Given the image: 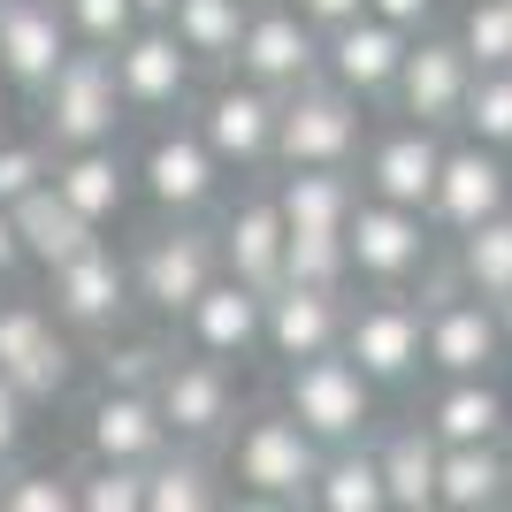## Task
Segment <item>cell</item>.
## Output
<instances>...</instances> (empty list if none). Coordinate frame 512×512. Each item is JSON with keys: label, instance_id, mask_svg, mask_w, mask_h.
<instances>
[{"label": "cell", "instance_id": "obj_26", "mask_svg": "<svg viewBox=\"0 0 512 512\" xmlns=\"http://www.w3.org/2000/svg\"><path fill=\"white\" fill-rule=\"evenodd\" d=\"M8 222H16V245L39 260V268H62L69 253H85V245H92V222L69 207L62 192H54V176H46L39 192L16 199V207H8Z\"/></svg>", "mask_w": 512, "mask_h": 512}, {"label": "cell", "instance_id": "obj_2", "mask_svg": "<svg viewBox=\"0 0 512 512\" xmlns=\"http://www.w3.org/2000/svg\"><path fill=\"white\" fill-rule=\"evenodd\" d=\"M291 421H299L321 451L360 444L367 421H375V383L344 360L337 344H329V352H306V360H291Z\"/></svg>", "mask_w": 512, "mask_h": 512}, {"label": "cell", "instance_id": "obj_32", "mask_svg": "<svg viewBox=\"0 0 512 512\" xmlns=\"http://www.w3.org/2000/svg\"><path fill=\"white\" fill-rule=\"evenodd\" d=\"M283 222L291 230H344V214H352V176L344 169H291L276 192Z\"/></svg>", "mask_w": 512, "mask_h": 512}, {"label": "cell", "instance_id": "obj_27", "mask_svg": "<svg viewBox=\"0 0 512 512\" xmlns=\"http://www.w3.org/2000/svg\"><path fill=\"white\" fill-rule=\"evenodd\" d=\"M505 490H512V467L497 444H444L436 451V505L482 512V505H505Z\"/></svg>", "mask_w": 512, "mask_h": 512}, {"label": "cell", "instance_id": "obj_37", "mask_svg": "<svg viewBox=\"0 0 512 512\" xmlns=\"http://www.w3.org/2000/svg\"><path fill=\"white\" fill-rule=\"evenodd\" d=\"M459 46H467L474 69H505L512 62V0H474L467 23H459Z\"/></svg>", "mask_w": 512, "mask_h": 512}, {"label": "cell", "instance_id": "obj_30", "mask_svg": "<svg viewBox=\"0 0 512 512\" xmlns=\"http://www.w3.org/2000/svg\"><path fill=\"white\" fill-rule=\"evenodd\" d=\"M436 436L428 428H398L383 451H375V467H383V497L398 512H428L436 505Z\"/></svg>", "mask_w": 512, "mask_h": 512}, {"label": "cell", "instance_id": "obj_4", "mask_svg": "<svg viewBox=\"0 0 512 512\" xmlns=\"http://www.w3.org/2000/svg\"><path fill=\"white\" fill-rule=\"evenodd\" d=\"M230 474H237V490L268 497V505H299V497L314 490V474H321V444L291 413H260V421L237 436Z\"/></svg>", "mask_w": 512, "mask_h": 512}, {"label": "cell", "instance_id": "obj_3", "mask_svg": "<svg viewBox=\"0 0 512 512\" xmlns=\"http://www.w3.org/2000/svg\"><path fill=\"white\" fill-rule=\"evenodd\" d=\"M39 107H46V138L54 146H107L123 130V92H115V62L100 46L92 54H62V69L39 85Z\"/></svg>", "mask_w": 512, "mask_h": 512}, {"label": "cell", "instance_id": "obj_41", "mask_svg": "<svg viewBox=\"0 0 512 512\" xmlns=\"http://www.w3.org/2000/svg\"><path fill=\"white\" fill-rule=\"evenodd\" d=\"M46 176H54L46 146H0V207H16L23 192H39Z\"/></svg>", "mask_w": 512, "mask_h": 512}, {"label": "cell", "instance_id": "obj_8", "mask_svg": "<svg viewBox=\"0 0 512 512\" xmlns=\"http://www.w3.org/2000/svg\"><path fill=\"white\" fill-rule=\"evenodd\" d=\"M0 375H8L31 406H46V398L69 390V344L31 299H0Z\"/></svg>", "mask_w": 512, "mask_h": 512}, {"label": "cell", "instance_id": "obj_11", "mask_svg": "<svg viewBox=\"0 0 512 512\" xmlns=\"http://www.w3.org/2000/svg\"><path fill=\"white\" fill-rule=\"evenodd\" d=\"M237 69L268 92H291L321 69V31L299 16V8H260L245 16V39H237Z\"/></svg>", "mask_w": 512, "mask_h": 512}, {"label": "cell", "instance_id": "obj_15", "mask_svg": "<svg viewBox=\"0 0 512 512\" xmlns=\"http://www.w3.org/2000/svg\"><path fill=\"white\" fill-rule=\"evenodd\" d=\"M46 276H54V314L69 329H115L123 306H130V268L107 253L100 237H92L85 253H69L62 268H46Z\"/></svg>", "mask_w": 512, "mask_h": 512}, {"label": "cell", "instance_id": "obj_5", "mask_svg": "<svg viewBox=\"0 0 512 512\" xmlns=\"http://www.w3.org/2000/svg\"><path fill=\"white\" fill-rule=\"evenodd\" d=\"M344 260L367 283H406L428 268V214L421 207H390V199H352L344 214Z\"/></svg>", "mask_w": 512, "mask_h": 512}, {"label": "cell", "instance_id": "obj_1", "mask_svg": "<svg viewBox=\"0 0 512 512\" xmlns=\"http://www.w3.org/2000/svg\"><path fill=\"white\" fill-rule=\"evenodd\" d=\"M360 153V100L344 85H291L276 100V153L283 169H344Z\"/></svg>", "mask_w": 512, "mask_h": 512}, {"label": "cell", "instance_id": "obj_9", "mask_svg": "<svg viewBox=\"0 0 512 512\" xmlns=\"http://www.w3.org/2000/svg\"><path fill=\"white\" fill-rule=\"evenodd\" d=\"M505 161H497V146H482V138H467V146H444V161H436V184H428V222H444V230H474V222H490L497 207H505Z\"/></svg>", "mask_w": 512, "mask_h": 512}, {"label": "cell", "instance_id": "obj_20", "mask_svg": "<svg viewBox=\"0 0 512 512\" xmlns=\"http://www.w3.org/2000/svg\"><path fill=\"white\" fill-rule=\"evenodd\" d=\"M184 321H192V337H199L207 360H245L260 344V291L237 283V276H214L207 291L184 306Z\"/></svg>", "mask_w": 512, "mask_h": 512}, {"label": "cell", "instance_id": "obj_47", "mask_svg": "<svg viewBox=\"0 0 512 512\" xmlns=\"http://www.w3.org/2000/svg\"><path fill=\"white\" fill-rule=\"evenodd\" d=\"M130 8H138V23H169L176 0H130Z\"/></svg>", "mask_w": 512, "mask_h": 512}, {"label": "cell", "instance_id": "obj_48", "mask_svg": "<svg viewBox=\"0 0 512 512\" xmlns=\"http://www.w3.org/2000/svg\"><path fill=\"white\" fill-rule=\"evenodd\" d=\"M497 329H505V344H512V299H497Z\"/></svg>", "mask_w": 512, "mask_h": 512}, {"label": "cell", "instance_id": "obj_23", "mask_svg": "<svg viewBox=\"0 0 512 512\" xmlns=\"http://www.w3.org/2000/svg\"><path fill=\"white\" fill-rule=\"evenodd\" d=\"M214 253L230 268L237 283H253V291H276L283 283V207L276 199H245L230 214V230L214 237Z\"/></svg>", "mask_w": 512, "mask_h": 512}, {"label": "cell", "instance_id": "obj_44", "mask_svg": "<svg viewBox=\"0 0 512 512\" xmlns=\"http://www.w3.org/2000/svg\"><path fill=\"white\" fill-rule=\"evenodd\" d=\"M367 16L398 23V31H421V23L436 16V0H367Z\"/></svg>", "mask_w": 512, "mask_h": 512}, {"label": "cell", "instance_id": "obj_43", "mask_svg": "<svg viewBox=\"0 0 512 512\" xmlns=\"http://www.w3.org/2000/svg\"><path fill=\"white\" fill-rule=\"evenodd\" d=\"M23 428H31V398H23V390L0 375V467L23 451Z\"/></svg>", "mask_w": 512, "mask_h": 512}, {"label": "cell", "instance_id": "obj_34", "mask_svg": "<svg viewBox=\"0 0 512 512\" xmlns=\"http://www.w3.org/2000/svg\"><path fill=\"white\" fill-rule=\"evenodd\" d=\"M214 467L207 459H199V451H161V459H153L146 467V512H207L214 505Z\"/></svg>", "mask_w": 512, "mask_h": 512}, {"label": "cell", "instance_id": "obj_12", "mask_svg": "<svg viewBox=\"0 0 512 512\" xmlns=\"http://www.w3.org/2000/svg\"><path fill=\"white\" fill-rule=\"evenodd\" d=\"M467 85H474V62H467V46H459V39H421V46H406V62H398V77H390L398 107H406L413 123H428V130L459 123Z\"/></svg>", "mask_w": 512, "mask_h": 512}, {"label": "cell", "instance_id": "obj_49", "mask_svg": "<svg viewBox=\"0 0 512 512\" xmlns=\"http://www.w3.org/2000/svg\"><path fill=\"white\" fill-rule=\"evenodd\" d=\"M505 467H512V451H505Z\"/></svg>", "mask_w": 512, "mask_h": 512}, {"label": "cell", "instance_id": "obj_6", "mask_svg": "<svg viewBox=\"0 0 512 512\" xmlns=\"http://www.w3.org/2000/svg\"><path fill=\"white\" fill-rule=\"evenodd\" d=\"M107 62H115L123 107L169 115V107H184V92H192V54H184V39H176L169 23H138L123 46H107Z\"/></svg>", "mask_w": 512, "mask_h": 512}, {"label": "cell", "instance_id": "obj_13", "mask_svg": "<svg viewBox=\"0 0 512 512\" xmlns=\"http://www.w3.org/2000/svg\"><path fill=\"white\" fill-rule=\"evenodd\" d=\"M344 360L360 367L367 383H406L421 367V306L406 299H375L360 314H344Z\"/></svg>", "mask_w": 512, "mask_h": 512}, {"label": "cell", "instance_id": "obj_45", "mask_svg": "<svg viewBox=\"0 0 512 512\" xmlns=\"http://www.w3.org/2000/svg\"><path fill=\"white\" fill-rule=\"evenodd\" d=\"M299 16L314 23V31H337V23L367 16V0H299Z\"/></svg>", "mask_w": 512, "mask_h": 512}, {"label": "cell", "instance_id": "obj_29", "mask_svg": "<svg viewBox=\"0 0 512 512\" xmlns=\"http://www.w3.org/2000/svg\"><path fill=\"white\" fill-rule=\"evenodd\" d=\"M314 497L321 512H383L390 497H383V467H375V451H360V444H329L321 451V474H314Z\"/></svg>", "mask_w": 512, "mask_h": 512}, {"label": "cell", "instance_id": "obj_39", "mask_svg": "<svg viewBox=\"0 0 512 512\" xmlns=\"http://www.w3.org/2000/svg\"><path fill=\"white\" fill-rule=\"evenodd\" d=\"M62 8V23H69V39H85V46H123L130 31H138V8L130 0H54Z\"/></svg>", "mask_w": 512, "mask_h": 512}, {"label": "cell", "instance_id": "obj_25", "mask_svg": "<svg viewBox=\"0 0 512 512\" xmlns=\"http://www.w3.org/2000/svg\"><path fill=\"white\" fill-rule=\"evenodd\" d=\"M505 421H512V406H505V390H490V375H444L421 428L436 444H497Z\"/></svg>", "mask_w": 512, "mask_h": 512}, {"label": "cell", "instance_id": "obj_28", "mask_svg": "<svg viewBox=\"0 0 512 512\" xmlns=\"http://www.w3.org/2000/svg\"><path fill=\"white\" fill-rule=\"evenodd\" d=\"M54 192L69 199V207L85 214L92 230H100L107 214H123V161H115V146H69L62 161H54Z\"/></svg>", "mask_w": 512, "mask_h": 512}, {"label": "cell", "instance_id": "obj_10", "mask_svg": "<svg viewBox=\"0 0 512 512\" xmlns=\"http://www.w3.org/2000/svg\"><path fill=\"white\" fill-rule=\"evenodd\" d=\"M421 360L436 375H490L505 360V329L490 299H436L421 314Z\"/></svg>", "mask_w": 512, "mask_h": 512}, {"label": "cell", "instance_id": "obj_24", "mask_svg": "<svg viewBox=\"0 0 512 512\" xmlns=\"http://www.w3.org/2000/svg\"><path fill=\"white\" fill-rule=\"evenodd\" d=\"M436 161H444V146H436V130H428V123L390 130L383 146L367 153V192H375V199H390V207H428Z\"/></svg>", "mask_w": 512, "mask_h": 512}, {"label": "cell", "instance_id": "obj_42", "mask_svg": "<svg viewBox=\"0 0 512 512\" xmlns=\"http://www.w3.org/2000/svg\"><path fill=\"white\" fill-rule=\"evenodd\" d=\"M161 360H169L161 344H115V352L100 360V367H107V390H153Z\"/></svg>", "mask_w": 512, "mask_h": 512}, {"label": "cell", "instance_id": "obj_18", "mask_svg": "<svg viewBox=\"0 0 512 512\" xmlns=\"http://www.w3.org/2000/svg\"><path fill=\"white\" fill-rule=\"evenodd\" d=\"M69 54V23L54 0H0V69L23 92H39Z\"/></svg>", "mask_w": 512, "mask_h": 512}, {"label": "cell", "instance_id": "obj_33", "mask_svg": "<svg viewBox=\"0 0 512 512\" xmlns=\"http://www.w3.org/2000/svg\"><path fill=\"white\" fill-rule=\"evenodd\" d=\"M459 276H467L474 299H512V214L497 207L490 222H474V230H459Z\"/></svg>", "mask_w": 512, "mask_h": 512}, {"label": "cell", "instance_id": "obj_36", "mask_svg": "<svg viewBox=\"0 0 512 512\" xmlns=\"http://www.w3.org/2000/svg\"><path fill=\"white\" fill-rule=\"evenodd\" d=\"M459 123L482 138V146L505 153L512 146V62L505 69H474V85H467V107H459Z\"/></svg>", "mask_w": 512, "mask_h": 512}, {"label": "cell", "instance_id": "obj_21", "mask_svg": "<svg viewBox=\"0 0 512 512\" xmlns=\"http://www.w3.org/2000/svg\"><path fill=\"white\" fill-rule=\"evenodd\" d=\"M169 421L153 413V390H107L92 406V459H130V467H153L169 451Z\"/></svg>", "mask_w": 512, "mask_h": 512}, {"label": "cell", "instance_id": "obj_14", "mask_svg": "<svg viewBox=\"0 0 512 512\" xmlns=\"http://www.w3.org/2000/svg\"><path fill=\"white\" fill-rule=\"evenodd\" d=\"M230 375L214 360H161V375H153V413L169 421L176 444H207V436H222L230 428Z\"/></svg>", "mask_w": 512, "mask_h": 512}, {"label": "cell", "instance_id": "obj_17", "mask_svg": "<svg viewBox=\"0 0 512 512\" xmlns=\"http://www.w3.org/2000/svg\"><path fill=\"white\" fill-rule=\"evenodd\" d=\"M398 62H406V31L383 16H352L329 31V46H321V69H329V85H344L352 100H375V92H390V77H398Z\"/></svg>", "mask_w": 512, "mask_h": 512}, {"label": "cell", "instance_id": "obj_7", "mask_svg": "<svg viewBox=\"0 0 512 512\" xmlns=\"http://www.w3.org/2000/svg\"><path fill=\"white\" fill-rule=\"evenodd\" d=\"M214 268H222L214 237L192 230V222H176V230H161L146 253H138V276H130V291H138V299H146L161 321H176V314H184V306H192L199 291L214 283Z\"/></svg>", "mask_w": 512, "mask_h": 512}, {"label": "cell", "instance_id": "obj_31", "mask_svg": "<svg viewBox=\"0 0 512 512\" xmlns=\"http://www.w3.org/2000/svg\"><path fill=\"white\" fill-rule=\"evenodd\" d=\"M169 31L184 39L192 62H237V39H245V0H176Z\"/></svg>", "mask_w": 512, "mask_h": 512}, {"label": "cell", "instance_id": "obj_16", "mask_svg": "<svg viewBox=\"0 0 512 512\" xmlns=\"http://www.w3.org/2000/svg\"><path fill=\"white\" fill-rule=\"evenodd\" d=\"M276 100L283 92L268 85H222L207 100V115H199V138H207L214 161H237V169H253V161H268L276 153Z\"/></svg>", "mask_w": 512, "mask_h": 512}, {"label": "cell", "instance_id": "obj_46", "mask_svg": "<svg viewBox=\"0 0 512 512\" xmlns=\"http://www.w3.org/2000/svg\"><path fill=\"white\" fill-rule=\"evenodd\" d=\"M23 260V245H16V222H8V207H0V276Z\"/></svg>", "mask_w": 512, "mask_h": 512}, {"label": "cell", "instance_id": "obj_19", "mask_svg": "<svg viewBox=\"0 0 512 512\" xmlns=\"http://www.w3.org/2000/svg\"><path fill=\"white\" fill-rule=\"evenodd\" d=\"M337 337H344L337 291H306V283H276V291H260V344H276L283 360L329 352Z\"/></svg>", "mask_w": 512, "mask_h": 512}, {"label": "cell", "instance_id": "obj_22", "mask_svg": "<svg viewBox=\"0 0 512 512\" xmlns=\"http://www.w3.org/2000/svg\"><path fill=\"white\" fill-rule=\"evenodd\" d=\"M214 169H222V161H214L207 153V138H199V130H169V138H153V153H146V192L161 199V207L169 214H199L214 199Z\"/></svg>", "mask_w": 512, "mask_h": 512}, {"label": "cell", "instance_id": "obj_35", "mask_svg": "<svg viewBox=\"0 0 512 512\" xmlns=\"http://www.w3.org/2000/svg\"><path fill=\"white\" fill-rule=\"evenodd\" d=\"M344 276H352V260H344V230H291V222H283V283L337 291Z\"/></svg>", "mask_w": 512, "mask_h": 512}, {"label": "cell", "instance_id": "obj_38", "mask_svg": "<svg viewBox=\"0 0 512 512\" xmlns=\"http://www.w3.org/2000/svg\"><path fill=\"white\" fill-rule=\"evenodd\" d=\"M77 505H85V512H146V467L100 459V467L77 482Z\"/></svg>", "mask_w": 512, "mask_h": 512}, {"label": "cell", "instance_id": "obj_40", "mask_svg": "<svg viewBox=\"0 0 512 512\" xmlns=\"http://www.w3.org/2000/svg\"><path fill=\"white\" fill-rule=\"evenodd\" d=\"M77 490H69L62 474H8L0 482V512H69Z\"/></svg>", "mask_w": 512, "mask_h": 512}]
</instances>
